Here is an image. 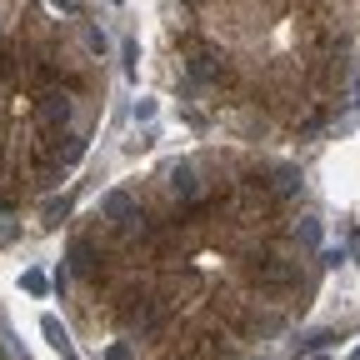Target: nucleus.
Here are the masks:
<instances>
[{
	"label": "nucleus",
	"mask_w": 360,
	"mask_h": 360,
	"mask_svg": "<svg viewBox=\"0 0 360 360\" xmlns=\"http://www.w3.org/2000/svg\"><path fill=\"white\" fill-rule=\"evenodd\" d=\"M45 6H51V11H65V15H80L75 0H45Z\"/></svg>",
	"instance_id": "nucleus-12"
},
{
	"label": "nucleus",
	"mask_w": 360,
	"mask_h": 360,
	"mask_svg": "<svg viewBox=\"0 0 360 360\" xmlns=\"http://www.w3.org/2000/svg\"><path fill=\"white\" fill-rule=\"evenodd\" d=\"M180 45H186V75H191L195 85H210V90H236V85H240L231 56H220L215 45H200L195 35H186Z\"/></svg>",
	"instance_id": "nucleus-1"
},
{
	"label": "nucleus",
	"mask_w": 360,
	"mask_h": 360,
	"mask_svg": "<svg viewBox=\"0 0 360 360\" xmlns=\"http://www.w3.org/2000/svg\"><path fill=\"white\" fill-rule=\"evenodd\" d=\"M265 186H270V200H290L300 191V170L295 165H270L265 170Z\"/></svg>",
	"instance_id": "nucleus-5"
},
{
	"label": "nucleus",
	"mask_w": 360,
	"mask_h": 360,
	"mask_svg": "<svg viewBox=\"0 0 360 360\" xmlns=\"http://www.w3.org/2000/svg\"><path fill=\"white\" fill-rule=\"evenodd\" d=\"M65 270L70 276H80L90 290H110L115 285V270H110V250L96 240V236H75L70 240V250H65Z\"/></svg>",
	"instance_id": "nucleus-2"
},
{
	"label": "nucleus",
	"mask_w": 360,
	"mask_h": 360,
	"mask_svg": "<svg viewBox=\"0 0 360 360\" xmlns=\"http://www.w3.org/2000/svg\"><path fill=\"white\" fill-rule=\"evenodd\" d=\"M105 360H135V350L125 340H115V345H105Z\"/></svg>",
	"instance_id": "nucleus-10"
},
{
	"label": "nucleus",
	"mask_w": 360,
	"mask_h": 360,
	"mask_svg": "<svg viewBox=\"0 0 360 360\" xmlns=\"http://www.w3.org/2000/svg\"><path fill=\"white\" fill-rule=\"evenodd\" d=\"M70 115H75V90H65V85L40 90V101H35V125L40 130H65Z\"/></svg>",
	"instance_id": "nucleus-4"
},
{
	"label": "nucleus",
	"mask_w": 360,
	"mask_h": 360,
	"mask_svg": "<svg viewBox=\"0 0 360 360\" xmlns=\"http://www.w3.org/2000/svg\"><path fill=\"white\" fill-rule=\"evenodd\" d=\"M330 340H335L330 330H315V335H305V340H295V350H326Z\"/></svg>",
	"instance_id": "nucleus-8"
},
{
	"label": "nucleus",
	"mask_w": 360,
	"mask_h": 360,
	"mask_svg": "<svg viewBox=\"0 0 360 360\" xmlns=\"http://www.w3.org/2000/svg\"><path fill=\"white\" fill-rule=\"evenodd\" d=\"M350 360H360V350H355V355H350Z\"/></svg>",
	"instance_id": "nucleus-13"
},
{
	"label": "nucleus",
	"mask_w": 360,
	"mask_h": 360,
	"mask_svg": "<svg viewBox=\"0 0 360 360\" xmlns=\"http://www.w3.org/2000/svg\"><path fill=\"white\" fill-rule=\"evenodd\" d=\"M40 330L51 335V345H56V350H60L65 360H75V350H70V335H65V326L56 321V315H45V321H40Z\"/></svg>",
	"instance_id": "nucleus-6"
},
{
	"label": "nucleus",
	"mask_w": 360,
	"mask_h": 360,
	"mask_svg": "<svg viewBox=\"0 0 360 360\" xmlns=\"http://www.w3.org/2000/svg\"><path fill=\"white\" fill-rule=\"evenodd\" d=\"M300 245H321V220H310V215H300L295 220V231H290Z\"/></svg>",
	"instance_id": "nucleus-7"
},
{
	"label": "nucleus",
	"mask_w": 360,
	"mask_h": 360,
	"mask_svg": "<svg viewBox=\"0 0 360 360\" xmlns=\"http://www.w3.org/2000/svg\"><path fill=\"white\" fill-rule=\"evenodd\" d=\"M85 45H90V51H101V56H105V30H96V25H85Z\"/></svg>",
	"instance_id": "nucleus-9"
},
{
	"label": "nucleus",
	"mask_w": 360,
	"mask_h": 360,
	"mask_svg": "<svg viewBox=\"0 0 360 360\" xmlns=\"http://www.w3.org/2000/svg\"><path fill=\"white\" fill-rule=\"evenodd\" d=\"M25 290H30V295L45 290V276H40V270H25Z\"/></svg>",
	"instance_id": "nucleus-11"
},
{
	"label": "nucleus",
	"mask_w": 360,
	"mask_h": 360,
	"mask_svg": "<svg viewBox=\"0 0 360 360\" xmlns=\"http://www.w3.org/2000/svg\"><path fill=\"white\" fill-rule=\"evenodd\" d=\"M160 186H165L170 205H195L205 195V180H200V165L195 160H170L160 170Z\"/></svg>",
	"instance_id": "nucleus-3"
}]
</instances>
